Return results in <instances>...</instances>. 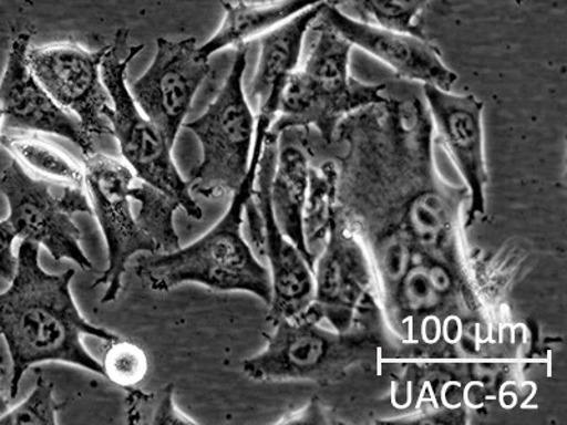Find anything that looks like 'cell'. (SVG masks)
<instances>
[{"mask_svg":"<svg viewBox=\"0 0 567 425\" xmlns=\"http://www.w3.org/2000/svg\"><path fill=\"white\" fill-rule=\"evenodd\" d=\"M39 255L35 242H20L17 276L0 293V335L12 359L10 397H17L23 374L39 363H69L104 376L103 364L91 356L81 338L109 343L121 339L81 317L70 291L75 271L49 274L40 267Z\"/></svg>","mask_w":567,"mask_h":425,"instance_id":"1","label":"cell"},{"mask_svg":"<svg viewBox=\"0 0 567 425\" xmlns=\"http://www.w3.org/2000/svg\"><path fill=\"white\" fill-rule=\"evenodd\" d=\"M262 146H252L250 166L239 189L233 194L226 215L202 239L168 255L141 257L136 274L154 291H171L196 282L215 291L250 292L270 305L271 274L241 235L247 201L255 191Z\"/></svg>","mask_w":567,"mask_h":425,"instance_id":"2","label":"cell"},{"mask_svg":"<svg viewBox=\"0 0 567 425\" xmlns=\"http://www.w3.org/2000/svg\"><path fill=\"white\" fill-rule=\"evenodd\" d=\"M317 30L306 63L287 80L270 133L278 136L286 129L313 126L332 144L348 116L386 103V87L352 77V44L321 19Z\"/></svg>","mask_w":567,"mask_h":425,"instance_id":"3","label":"cell"},{"mask_svg":"<svg viewBox=\"0 0 567 425\" xmlns=\"http://www.w3.org/2000/svg\"><path fill=\"white\" fill-rule=\"evenodd\" d=\"M265 351L243 363L257 382H341L353 369L373 364L389 348L384 323L339 332L308 317L281 319Z\"/></svg>","mask_w":567,"mask_h":425,"instance_id":"4","label":"cell"},{"mask_svg":"<svg viewBox=\"0 0 567 425\" xmlns=\"http://www.w3.org/2000/svg\"><path fill=\"white\" fill-rule=\"evenodd\" d=\"M128 38V30H116L113 42L105 45L101 62V77L113 104V113L110 114L113 136L118 141L121 154L142 182L174 197L181 209L192 219L202 220L204 210L197 205L189 185L172 159L174 145L169 144L158 126L141 113L130 93L126 70L145 45L126 48Z\"/></svg>","mask_w":567,"mask_h":425,"instance_id":"5","label":"cell"},{"mask_svg":"<svg viewBox=\"0 0 567 425\" xmlns=\"http://www.w3.org/2000/svg\"><path fill=\"white\" fill-rule=\"evenodd\" d=\"M247 45L237 49L235 62L204 115L186 124L202 145V160L187 182L192 195L219 199L239 189L250 166L256 116L243 89Z\"/></svg>","mask_w":567,"mask_h":425,"instance_id":"6","label":"cell"},{"mask_svg":"<svg viewBox=\"0 0 567 425\" xmlns=\"http://www.w3.org/2000/svg\"><path fill=\"white\" fill-rule=\"evenodd\" d=\"M313 300L302 313L339 332L384 323L371 258L347 221L332 211L327 239L313 265Z\"/></svg>","mask_w":567,"mask_h":425,"instance_id":"7","label":"cell"},{"mask_svg":"<svg viewBox=\"0 0 567 425\" xmlns=\"http://www.w3.org/2000/svg\"><path fill=\"white\" fill-rule=\"evenodd\" d=\"M58 184L48 179H34L18 159L10 160L0 174V191L8 201L9 217L19 239L43 246L54 261H74L81 270H91L90 258L81 248V231L74 216L79 212L93 215L83 187Z\"/></svg>","mask_w":567,"mask_h":425,"instance_id":"8","label":"cell"},{"mask_svg":"<svg viewBox=\"0 0 567 425\" xmlns=\"http://www.w3.org/2000/svg\"><path fill=\"white\" fill-rule=\"evenodd\" d=\"M278 136L268 133L256 175L255 191L247 201L246 216L257 251L268 261L272 297L268 319L302 315L313 300V271L310 261L278 226L271 205V182L277 160Z\"/></svg>","mask_w":567,"mask_h":425,"instance_id":"9","label":"cell"},{"mask_svg":"<svg viewBox=\"0 0 567 425\" xmlns=\"http://www.w3.org/2000/svg\"><path fill=\"white\" fill-rule=\"evenodd\" d=\"M84 162V185L91 207L104 232L109 248V267L95 286L106 288L101 302H113L121 288L130 258L140 252L154 255L156 248L136 225L131 209L130 190L135 175L123 162L91 152Z\"/></svg>","mask_w":567,"mask_h":425,"instance_id":"10","label":"cell"},{"mask_svg":"<svg viewBox=\"0 0 567 425\" xmlns=\"http://www.w3.org/2000/svg\"><path fill=\"white\" fill-rule=\"evenodd\" d=\"M105 48L89 52L79 44L29 45L30 70L62 108L78 116L91 136L113 135V104L101 77Z\"/></svg>","mask_w":567,"mask_h":425,"instance_id":"11","label":"cell"},{"mask_svg":"<svg viewBox=\"0 0 567 425\" xmlns=\"http://www.w3.org/2000/svg\"><path fill=\"white\" fill-rule=\"evenodd\" d=\"M209 73V60L202 58L195 38L172 42L156 40L154 60L131 85L130 93L141 113L175 144L197 90Z\"/></svg>","mask_w":567,"mask_h":425,"instance_id":"12","label":"cell"},{"mask_svg":"<svg viewBox=\"0 0 567 425\" xmlns=\"http://www.w3.org/2000/svg\"><path fill=\"white\" fill-rule=\"evenodd\" d=\"M32 34L14 38L7 69L0 83V108L4 128L22 133H43L62 136L80 146L84 155L94 152L93 136L84 129L78 116L62 108L34 77L28 63Z\"/></svg>","mask_w":567,"mask_h":425,"instance_id":"13","label":"cell"},{"mask_svg":"<svg viewBox=\"0 0 567 425\" xmlns=\"http://www.w3.org/2000/svg\"><path fill=\"white\" fill-rule=\"evenodd\" d=\"M430 118L445 152L467 184L470 196L468 225L485 215V187L488 185L484 148V103L474 94H454L423 85Z\"/></svg>","mask_w":567,"mask_h":425,"instance_id":"14","label":"cell"},{"mask_svg":"<svg viewBox=\"0 0 567 425\" xmlns=\"http://www.w3.org/2000/svg\"><path fill=\"white\" fill-rule=\"evenodd\" d=\"M319 19L348 40L352 48L371 54L399 77L445 91H452L457 83L458 75L444 63L437 45L425 38L362 22L329 3Z\"/></svg>","mask_w":567,"mask_h":425,"instance_id":"15","label":"cell"},{"mask_svg":"<svg viewBox=\"0 0 567 425\" xmlns=\"http://www.w3.org/2000/svg\"><path fill=\"white\" fill-rule=\"evenodd\" d=\"M467 283L464 262L416 250L402 280L383 297L384 317L406 333L409 325L463 307L470 293Z\"/></svg>","mask_w":567,"mask_h":425,"instance_id":"16","label":"cell"},{"mask_svg":"<svg viewBox=\"0 0 567 425\" xmlns=\"http://www.w3.org/2000/svg\"><path fill=\"white\" fill-rule=\"evenodd\" d=\"M326 3L303 10L297 17L270 30L260 38V59H258L251 95L257 101V133L268 134L278 113V105L288 77L300 64L303 40L316 27Z\"/></svg>","mask_w":567,"mask_h":425,"instance_id":"17","label":"cell"},{"mask_svg":"<svg viewBox=\"0 0 567 425\" xmlns=\"http://www.w3.org/2000/svg\"><path fill=\"white\" fill-rule=\"evenodd\" d=\"M296 131L297 128L286 129L278 135L271 205L281 231L306 256L313 271L316 257L308 251L303 235V212L310 190L311 159L306 142L296 138Z\"/></svg>","mask_w":567,"mask_h":425,"instance_id":"18","label":"cell"},{"mask_svg":"<svg viewBox=\"0 0 567 425\" xmlns=\"http://www.w3.org/2000/svg\"><path fill=\"white\" fill-rule=\"evenodd\" d=\"M329 0H266V2H221L225 19L204 45L199 48L202 58L209 60L213 54L229 48H243L251 39L280 27L303 10Z\"/></svg>","mask_w":567,"mask_h":425,"instance_id":"19","label":"cell"},{"mask_svg":"<svg viewBox=\"0 0 567 425\" xmlns=\"http://www.w3.org/2000/svg\"><path fill=\"white\" fill-rule=\"evenodd\" d=\"M0 144L12 152L14 158L53 184L84 186V166L48 141L27 134H0Z\"/></svg>","mask_w":567,"mask_h":425,"instance_id":"20","label":"cell"},{"mask_svg":"<svg viewBox=\"0 0 567 425\" xmlns=\"http://www.w3.org/2000/svg\"><path fill=\"white\" fill-rule=\"evenodd\" d=\"M130 197L140 205L138 216H135L136 225L155 246L156 252L168 255L179 250L181 240L175 229L174 216L181 206L174 197L145 182L133 185Z\"/></svg>","mask_w":567,"mask_h":425,"instance_id":"21","label":"cell"},{"mask_svg":"<svg viewBox=\"0 0 567 425\" xmlns=\"http://www.w3.org/2000/svg\"><path fill=\"white\" fill-rule=\"evenodd\" d=\"M329 4L352 12L354 19L425 38L419 18L429 0H329Z\"/></svg>","mask_w":567,"mask_h":425,"instance_id":"22","label":"cell"},{"mask_svg":"<svg viewBox=\"0 0 567 425\" xmlns=\"http://www.w3.org/2000/svg\"><path fill=\"white\" fill-rule=\"evenodd\" d=\"M60 407L62 404L54 398V383L44 374H39L30 396L17 408L0 416V425H55Z\"/></svg>","mask_w":567,"mask_h":425,"instance_id":"23","label":"cell"},{"mask_svg":"<svg viewBox=\"0 0 567 425\" xmlns=\"http://www.w3.org/2000/svg\"><path fill=\"white\" fill-rule=\"evenodd\" d=\"M110 345L103 363L104 376L121 387H134L144 381L148 373V357L144 349L123 339Z\"/></svg>","mask_w":567,"mask_h":425,"instance_id":"24","label":"cell"},{"mask_svg":"<svg viewBox=\"0 0 567 425\" xmlns=\"http://www.w3.org/2000/svg\"><path fill=\"white\" fill-rule=\"evenodd\" d=\"M17 237V231L9 220H0V278L4 281H12L17 276L18 257L13 255V242Z\"/></svg>","mask_w":567,"mask_h":425,"instance_id":"25","label":"cell"},{"mask_svg":"<svg viewBox=\"0 0 567 425\" xmlns=\"http://www.w3.org/2000/svg\"><path fill=\"white\" fill-rule=\"evenodd\" d=\"M152 423L158 425H195V422H192L190 418H187L176 408L174 402V386L169 384L168 387L165 388L164 397H162L158 408L154 414V419Z\"/></svg>","mask_w":567,"mask_h":425,"instance_id":"26","label":"cell"},{"mask_svg":"<svg viewBox=\"0 0 567 425\" xmlns=\"http://www.w3.org/2000/svg\"><path fill=\"white\" fill-rule=\"evenodd\" d=\"M465 414L463 410L457 408L452 412V410H445L443 413H434L430 414V416H420L417 418L408 417V418H399L396 422H386L383 424H460L464 423Z\"/></svg>","mask_w":567,"mask_h":425,"instance_id":"27","label":"cell"},{"mask_svg":"<svg viewBox=\"0 0 567 425\" xmlns=\"http://www.w3.org/2000/svg\"><path fill=\"white\" fill-rule=\"evenodd\" d=\"M326 419H328V417L326 413H323V408L319 407L318 404L313 407L312 404V406L302 408L301 412L284 419L281 424H328Z\"/></svg>","mask_w":567,"mask_h":425,"instance_id":"28","label":"cell"},{"mask_svg":"<svg viewBox=\"0 0 567 425\" xmlns=\"http://www.w3.org/2000/svg\"><path fill=\"white\" fill-rule=\"evenodd\" d=\"M9 408V400L7 397V390H4V384L0 381V416H3L4 413L8 412Z\"/></svg>","mask_w":567,"mask_h":425,"instance_id":"29","label":"cell"},{"mask_svg":"<svg viewBox=\"0 0 567 425\" xmlns=\"http://www.w3.org/2000/svg\"><path fill=\"white\" fill-rule=\"evenodd\" d=\"M7 207H8V201H7V199H4L2 191H0V217H2L4 215V211H7Z\"/></svg>","mask_w":567,"mask_h":425,"instance_id":"30","label":"cell"},{"mask_svg":"<svg viewBox=\"0 0 567 425\" xmlns=\"http://www.w3.org/2000/svg\"><path fill=\"white\" fill-rule=\"evenodd\" d=\"M3 125V111L0 108V128H2Z\"/></svg>","mask_w":567,"mask_h":425,"instance_id":"31","label":"cell"},{"mask_svg":"<svg viewBox=\"0 0 567 425\" xmlns=\"http://www.w3.org/2000/svg\"><path fill=\"white\" fill-rule=\"evenodd\" d=\"M516 4H524V0H514Z\"/></svg>","mask_w":567,"mask_h":425,"instance_id":"32","label":"cell"}]
</instances>
